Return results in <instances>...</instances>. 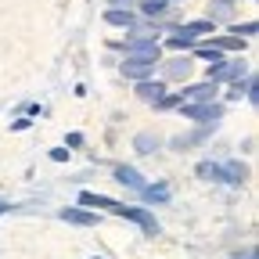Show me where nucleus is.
<instances>
[{"mask_svg": "<svg viewBox=\"0 0 259 259\" xmlns=\"http://www.w3.org/2000/svg\"><path fill=\"white\" fill-rule=\"evenodd\" d=\"M209 32H212V22H209V18H202V22H187V25H180V29L173 32L166 44H169L173 51H187V47L198 44V36H209Z\"/></svg>", "mask_w": 259, "mask_h": 259, "instance_id": "obj_1", "label": "nucleus"}, {"mask_svg": "<svg viewBox=\"0 0 259 259\" xmlns=\"http://www.w3.org/2000/svg\"><path fill=\"white\" fill-rule=\"evenodd\" d=\"M245 69H248L245 61H220V65H212V69H209V76H205V79H209V83H216V87H220V83H241V79L248 76Z\"/></svg>", "mask_w": 259, "mask_h": 259, "instance_id": "obj_2", "label": "nucleus"}, {"mask_svg": "<svg viewBox=\"0 0 259 259\" xmlns=\"http://www.w3.org/2000/svg\"><path fill=\"white\" fill-rule=\"evenodd\" d=\"M126 58L158 61V40L155 36H134V40H126Z\"/></svg>", "mask_w": 259, "mask_h": 259, "instance_id": "obj_3", "label": "nucleus"}, {"mask_svg": "<svg viewBox=\"0 0 259 259\" xmlns=\"http://www.w3.org/2000/svg\"><path fill=\"white\" fill-rule=\"evenodd\" d=\"M180 112L187 115V119H194V122H220V115H223V105H212V101H202V105H180Z\"/></svg>", "mask_w": 259, "mask_h": 259, "instance_id": "obj_4", "label": "nucleus"}, {"mask_svg": "<svg viewBox=\"0 0 259 259\" xmlns=\"http://www.w3.org/2000/svg\"><path fill=\"white\" fill-rule=\"evenodd\" d=\"M216 90H220V87L205 79V83H194V87H184V90H180L177 97H180V105H202V101H212V97H216Z\"/></svg>", "mask_w": 259, "mask_h": 259, "instance_id": "obj_5", "label": "nucleus"}, {"mask_svg": "<svg viewBox=\"0 0 259 259\" xmlns=\"http://www.w3.org/2000/svg\"><path fill=\"white\" fill-rule=\"evenodd\" d=\"M115 212H119L122 220H134L144 234H158V223H155V216H151V212H144L141 205H119Z\"/></svg>", "mask_w": 259, "mask_h": 259, "instance_id": "obj_6", "label": "nucleus"}, {"mask_svg": "<svg viewBox=\"0 0 259 259\" xmlns=\"http://www.w3.org/2000/svg\"><path fill=\"white\" fill-rule=\"evenodd\" d=\"M155 69H158V61H137V58H126V61H122V76H126V79H134V83L151 79Z\"/></svg>", "mask_w": 259, "mask_h": 259, "instance_id": "obj_7", "label": "nucleus"}, {"mask_svg": "<svg viewBox=\"0 0 259 259\" xmlns=\"http://www.w3.org/2000/svg\"><path fill=\"white\" fill-rule=\"evenodd\" d=\"M79 209H119L115 198H108V194H97V191H79Z\"/></svg>", "mask_w": 259, "mask_h": 259, "instance_id": "obj_8", "label": "nucleus"}, {"mask_svg": "<svg viewBox=\"0 0 259 259\" xmlns=\"http://www.w3.org/2000/svg\"><path fill=\"white\" fill-rule=\"evenodd\" d=\"M58 216H61L65 223H76V227H97V212H87V209H79V205H76V209H61Z\"/></svg>", "mask_w": 259, "mask_h": 259, "instance_id": "obj_9", "label": "nucleus"}, {"mask_svg": "<svg viewBox=\"0 0 259 259\" xmlns=\"http://www.w3.org/2000/svg\"><path fill=\"white\" fill-rule=\"evenodd\" d=\"M115 180L126 184V187H134V191H144V187H148V180H144L134 166H119V169H115Z\"/></svg>", "mask_w": 259, "mask_h": 259, "instance_id": "obj_10", "label": "nucleus"}, {"mask_svg": "<svg viewBox=\"0 0 259 259\" xmlns=\"http://www.w3.org/2000/svg\"><path fill=\"white\" fill-rule=\"evenodd\" d=\"M162 94H166V87H162L158 79H144V83H137V97H141V101H158V97Z\"/></svg>", "mask_w": 259, "mask_h": 259, "instance_id": "obj_11", "label": "nucleus"}, {"mask_svg": "<svg viewBox=\"0 0 259 259\" xmlns=\"http://www.w3.org/2000/svg\"><path fill=\"white\" fill-rule=\"evenodd\" d=\"M212 130H216V122H209V126H202V130H194V134H184V137H177V141H173V148H191V144L205 141Z\"/></svg>", "mask_w": 259, "mask_h": 259, "instance_id": "obj_12", "label": "nucleus"}, {"mask_svg": "<svg viewBox=\"0 0 259 259\" xmlns=\"http://www.w3.org/2000/svg\"><path fill=\"white\" fill-rule=\"evenodd\" d=\"M223 184H231V187H238V184H245V166H241V162H227V166H223Z\"/></svg>", "mask_w": 259, "mask_h": 259, "instance_id": "obj_13", "label": "nucleus"}, {"mask_svg": "<svg viewBox=\"0 0 259 259\" xmlns=\"http://www.w3.org/2000/svg\"><path fill=\"white\" fill-rule=\"evenodd\" d=\"M166 76H169V79H187V76H191V61H187V58H173V61L166 65Z\"/></svg>", "mask_w": 259, "mask_h": 259, "instance_id": "obj_14", "label": "nucleus"}, {"mask_svg": "<svg viewBox=\"0 0 259 259\" xmlns=\"http://www.w3.org/2000/svg\"><path fill=\"white\" fill-rule=\"evenodd\" d=\"M105 22H112V25H126V29H130V25L137 22V15H134V11H119V8H112V11H105Z\"/></svg>", "mask_w": 259, "mask_h": 259, "instance_id": "obj_15", "label": "nucleus"}, {"mask_svg": "<svg viewBox=\"0 0 259 259\" xmlns=\"http://www.w3.org/2000/svg\"><path fill=\"white\" fill-rule=\"evenodd\" d=\"M248 40H238V36H212V47L223 54V51H245Z\"/></svg>", "mask_w": 259, "mask_h": 259, "instance_id": "obj_16", "label": "nucleus"}, {"mask_svg": "<svg viewBox=\"0 0 259 259\" xmlns=\"http://www.w3.org/2000/svg\"><path fill=\"white\" fill-rule=\"evenodd\" d=\"M198 177H202V180L223 184V166H216V162H198Z\"/></svg>", "mask_w": 259, "mask_h": 259, "instance_id": "obj_17", "label": "nucleus"}, {"mask_svg": "<svg viewBox=\"0 0 259 259\" xmlns=\"http://www.w3.org/2000/svg\"><path fill=\"white\" fill-rule=\"evenodd\" d=\"M134 148H137L141 155H151V151H158V137H155V134H137Z\"/></svg>", "mask_w": 259, "mask_h": 259, "instance_id": "obj_18", "label": "nucleus"}, {"mask_svg": "<svg viewBox=\"0 0 259 259\" xmlns=\"http://www.w3.org/2000/svg\"><path fill=\"white\" fill-rule=\"evenodd\" d=\"M141 194H144L148 202H169V187H166V184H155V187H144Z\"/></svg>", "mask_w": 259, "mask_h": 259, "instance_id": "obj_19", "label": "nucleus"}, {"mask_svg": "<svg viewBox=\"0 0 259 259\" xmlns=\"http://www.w3.org/2000/svg\"><path fill=\"white\" fill-rule=\"evenodd\" d=\"M231 8H234V0H212V4H209L212 18H209V22H216V18H231Z\"/></svg>", "mask_w": 259, "mask_h": 259, "instance_id": "obj_20", "label": "nucleus"}, {"mask_svg": "<svg viewBox=\"0 0 259 259\" xmlns=\"http://www.w3.org/2000/svg\"><path fill=\"white\" fill-rule=\"evenodd\" d=\"M141 11H144L148 18H162V15H166V4H158V0H144Z\"/></svg>", "mask_w": 259, "mask_h": 259, "instance_id": "obj_21", "label": "nucleus"}, {"mask_svg": "<svg viewBox=\"0 0 259 259\" xmlns=\"http://www.w3.org/2000/svg\"><path fill=\"white\" fill-rule=\"evenodd\" d=\"M245 97H248V105L259 101V83H255V76H245Z\"/></svg>", "mask_w": 259, "mask_h": 259, "instance_id": "obj_22", "label": "nucleus"}, {"mask_svg": "<svg viewBox=\"0 0 259 259\" xmlns=\"http://www.w3.org/2000/svg\"><path fill=\"white\" fill-rule=\"evenodd\" d=\"M198 58H205V61H212V65H220L223 61V54L212 47V44H205V47H198Z\"/></svg>", "mask_w": 259, "mask_h": 259, "instance_id": "obj_23", "label": "nucleus"}, {"mask_svg": "<svg viewBox=\"0 0 259 259\" xmlns=\"http://www.w3.org/2000/svg\"><path fill=\"white\" fill-rule=\"evenodd\" d=\"M29 126H32V119H29V115H22V119H15V122H11V130H15V134H25Z\"/></svg>", "mask_w": 259, "mask_h": 259, "instance_id": "obj_24", "label": "nucleus"}, {"mask_svg": "<svg viewBox=\"0 0 259 259\" xmlns=\"http://www.w3.org/2000/svg\"><path fill=\"white\" fill-rule=\"evenodd\" d=\"M238 36H255V22H245V25H234Z\"/></svg>", "mask_w": 259, "mask_h": 259, "instance_id": "obj_25", "label": "nucleus"}, {"mask_svg": "<svg viewBox=\"0 0 259 259\" xmlns=\"http://www.w3.org/2000/svg\"><path fill=\"white\" fill-rule=\"evenodd\" d=\"M51 158H54V162H69L72 155H69V148H54V151H51Z\"/></svg>", "mask_w": 259, "mask_h": 259, "instance_id": "obj_26", "label": "nucleus"}, {"mask_svg": "<svg viewBox=\"0 0 259 259\" xmlns=\"http://www.w3.org/2000/svg\"><path fill=\"white\" fill-rule=\"evenodd\" d=\"M83 144V134H69V144H65V148H79Z\"/></svg>", "mask_w": 259, "mask_h": 259, "instance_id": "obj_27", "label": "nucleus"}, {"mask_svg": "<svg viewBox=\"0 0 259 259\" xmlns=\"http://www.w3.org/2000/svg\"><path fill=\"white\" fill-rule=\"evenodd\" d=\"M158 4H173V0H158Z\"/></svg>", "mask_w": 259, "mask_h": 259, "instance_id": "obj_28", "label": "nucleus"}, {"mask_svg": "<svg viewBox=\"0 0 259 259\" xmlns=\"http://www.w3.org/2000/svg\"><path fill=\"white\" fill-rule=\"evenodd\" d=\"M90 259H97V255H90Z\"/></svg>", "mask_w": 259, "mask_h": 259, "instance_id": "obj_29", "label": "nucleus"}, {"mask_svg": "<svg viewBox=\"0 0 259 259\" xmlns=\"http://www.w3.org/2000/svg\"><path fill=\"white\" fill-rule=\"evenodd\" d=\"M248 259H255V255H248Z\"/></svg>", "mask_w": 259, "mask_h": 259, "instance_id": "obj_30", "label": "nucleus"}]
</instances>
